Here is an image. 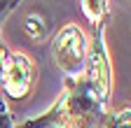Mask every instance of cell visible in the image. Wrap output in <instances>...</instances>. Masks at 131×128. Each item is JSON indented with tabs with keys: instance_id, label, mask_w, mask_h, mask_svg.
Segmentation results:
<instances>
[{
	"instance_id": "1",
	"label": "cell",
	"mask_w": 131,
	"mask_h": 128,
	"mask_svg": "<svg viewBox=\"0 0 131 128\" xmlns=\"http://www.w3.org/2000/svg\"><path fill=\"white\" fill-rule=\"evenodd\" d=\"M101 103L89 93L87 84L82 79H75L73 89L61 95V100L42 114L38 121H28L21 128H96L101 117Z\"/></svg>"
},
{
	"instance_id": "2",
	"label": "cell",
	"mask_w": 131,
	"mask_h": 128,
	"mask_svg": "<svg viewBox=\"0 0 131 128\" xmlns=\"http://www.w3.org/2000/svg\"><path fill=\"white\" fill-rule=\"evenodd\" d=\"M52 56L56 61V65L70 79H80V75L84 72V61H87L84 33L73 23L63 26L52 42Z\"/></svg>"
},
{
	"instance_id": "3",
	"label": "cell",
	"mask_w": 131,
	"mask_h": 128,
	"mask_svg": "<svg viewBox=\"0 0 131 128\" xmlns=\"http://www.w3.org/2000/svg\"><path fill=\"white\" fill-rule=\"evenodd\" d=\"M84 84L89 89V93L98 103H105L110 98V86H112V70H110V58H108V51L103 47V35L98 33L96 40L91 42V49H89V56L84 61Z\"/></svg>"
},
{
	"instance_id": "4",
	"label": "cell",
	"mask_w": 131,
	"mask_h": 128,
	"mask_svg": "<svg viewBox=\"0 0 131 128\" xmlns=\"http://www.w3.org/2000/svg\"><path fill=\"white\" fill-rule=\"evenodd\" d=\"M33 79H35V68H33L30 58L19 51L7 54L3 75H0V86L9 98H14V100L26 98V93L33 86Z\"/></svg>"
},
{
	"instance_id": "5",
	"label": "cell",
	"mask_w": 131,
	"mask_h": 128,
	"mask_svg": "<svg viewBox=\"0 0 131 128\" xmlns=\"http://www.w3.org/2000/svg\"><path fill=\"white\" fill-rule=\"evenodd\" d=\"M82 12L91 23L101 26L108 17V0H82Z\"/></svg>"
},
{
	"instance_id": "6",
	"label": "cell",
	"mask_w": 131,
	"mask_h": 128,
	"mask_svg": "<svg viewBox=\"0 0 131 128\" xmlns=\"http://www.w3.org/2000/svg\"><path fill=\"white\" fill-rule=\"evenodd\" d=\"M26 30L33 40H42L45 37V23L38 19V17H28L26 19Z\"/></svg>"
},
{
	"instance_id": "7",
	"label": "cell",
	"mask_w": 131,
	"mask_h": 128,
	"mask_svg": "<svg viewBox=\"0 0 131 128\" xmlns=\"http://www.w3.org/2000/svg\"><path fill=\"white\" fill-rule=\"evenodd\" d=\"M105 128H129V107L119 109L117 114H112L105 121Z\"/></svg>"
}]
</instances>
